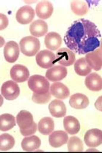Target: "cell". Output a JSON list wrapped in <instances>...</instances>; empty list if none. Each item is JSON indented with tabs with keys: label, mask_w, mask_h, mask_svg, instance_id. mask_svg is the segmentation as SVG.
<instances>
[{
	"label": "cell",
	"mask_w": 102,
	"mask_h": 153,
	"mask_svg": "<svg viewBox=\"0 0 102 153\" xmlns=\"http://www.w3.org/2000/svg\"><path fill=\"white\" fill-rule=\"evenodd\" d=\"M85 59L92 69L98 71L102 68V50L100 48L89 52L85 55Z\"/></svg>",
	"instance_id": "obj_9"
},
{
	"label": "cell",
	"mask_w": 102,
	"mask_h": 153,
	"mask_svg": "<svg viewBox=\"0 0 102 153\" xmlns=\"http://www.w3.org/2000/svg\"><path fill=\"white\" fill-rule=\"evenodd\" d=\"M16 123L20 130H26L30 128L34 124L33 116L30 112L22 110L16 117Z\"/></svg>",
	"instance_id": "obj_13"
},
{
	"label": "cell",
	"mask_w": 102,
	"mask_h": 153,
	"mask_svg": "<svg viewBox=\"0 0 102 153\" xmlns=\"http://www.w3.org/2000/svg\"><path fill=\"white\" fill-rule=\"evenodd\" d=\"M64 127L69 134H77L80 131V124L77 118L72 116H67L64 119Z\"/></svg>",
	"instance_id": "obj_22"
},
{
	"label": "cell",
	"mask_w": 102,
	"mask_h": 153,
	"mask_svg": "<svg viewBox=\"0 0 102 153\" xmlns=\"http://www.w3.org/2000/svg\"><path fill=\"white\" fill-rule=\"evenodd\" d=\"M19 45L22 53L28 56L37 55L40 48V41L37 37L32 36H27L22 38Z\"/></svg>",
	"instance_id": "obj_2"
},
{
	"label": "cell",
	"mask_w": 102,
	"mask_h": 153,
	"mask_svg": "<svg viewBox=\"0 0 102 153\" xmlns=\"http://www.w3.org/2000/svg\"><path fill=\"white\" fill-rule=\"evenodd\" d=\"M29 89L36 94H45L49 92L50 83L46 78L40 75H34L28 81Z\"/></svg>",
	"instance_id": "obj_3"
},
{
	"label": "cell",
	"mask_w": 102,
	"mask_h": 153,
	"mask_svg": "<svg viewBox=\"0 0 102 153\" xmlns=\"http://www.w3.org/2000/svg\"><path fill=\"white\" fill-rule=\"evenodd\" d=\"M69 141L67 133L63 131H56L53 132L49 136V143L54 148L61 147Z\"/></svg>",
	"instance_id": "obj_14"
},
{
	"label": "cell",
	"mask_w": 102,
	"mask_h": 153,
	"mask_svg": "<svg viewBox=\"0 0 102 153\" xmlns=\"http://www.w3.org/2000/svg\"><path fill=\"white\" fill-rule=\"evenodd\" d=\"M56 55L50 50H43L36 55V62L39 66L49 69L55 65Z\"/></svg>",
	"instance_id": "obj_5"
},
{
	"label": "cell",
	"mask_w": 102,
	"mask_h": 153,
	"mask_svg": "<svg viewBox=\"0 0 102 153\" xmlns=\"http://www.w3.org/2000/svg\"><path fill=\"white\" fill-rule=\"evenodd\" d=\"M62 43L61 37L57 32H49L45 38V46L51 51H56L61 47Z\"/></svg>",
	"instance_id": "obj_17"
},
{
	"label": "cell",
	"mask_w": 102,
	"mask_h": 153,
	"mask_svg": "<svg viewBox=\"0 0 102 153\" xmlns=\"http://www.w3.org/2000/svg\"><path fill=\"white\" fill-rule=\"evenodd\" d=\"M15 145V139L8 133H4L0 136V149L1 151H7L11 149Z\"/></svg>",
	"instance_id": "obj_28"
},
{
	"label": "cell",
	"mask_w": 102,
	"mask_h": 153,
	"mask_svg": "<svg viewBox=\"0 0 102 153\" xmlns=\"http://www.w3.org/2000/svg\"><path fill=\"white\" fill-rule=\"evenodd\" d=\"M71 9L77 16H85L88 12L89 7L86 1H73L71 2Z\"/></svg>",
	"instance_id": "obj_27"
},
{
	"label": "cell",
	"mask_w": 102,
	"mask_h": 153,
	"mask_svg": "<svg viewBox=\"0 0 102 153\" xmlns=\"http://www.w3.org/2000/svg\"><path fill=\"white\" fill-rule=\"evenodd\" d=\"M85 84L88 89L98 92L102 89V78L96 73H90L85 79Z\"/></svg>",
	"instance_id": "obj_18"
},
{
	"label": "cell",
	"mask_w": 102,
	"mask_h": 153,
	"mask_svg": "<svg viewBox=\"0 0 102 153\" xmlns=\"http://www.w3.org/2000/svg\"><path fill=\"white\" fill-rule=\"evenodd\" d=\"M68 150L69 152H82L83 142L80 138L72 136L68 141Z\"/></svg>",
	"instance_id": "obj_29"
},
{
	"label": "cell",
	"mask_w": 102,
	"mask_h": 153,
	"mask_svg": "<svg viewBox=\"0 0 102 153\" xmlns=\"http://www.w3.org/2000/svg\"><path fill=\"white\" fill-rule=\"evenodd\" d=\"M69 104L72 108L76 109H83L88 106L89 100L86 95L81 93H76L70 97Z\"/></svg>",
	"instance_id": "obj_20"
},
{
	"label": "cell",
	"mask_w": 102,
	"mask_h": 153,
	"mask_svg": "<svg viewBox=\"0 0 102 153\" xmlns=\"http://www.w3.org/2000/svg\"><path fill=\"white\" fill-rule=\"evenodd\" d=\"M1 95L8 100H13L20 95V88L14 81H7L2 84Z\"/></svg>",
	"instance_id": "obj_6"
},
{
	"label": "cell",
	"mask_w": 102,
	"mask_h": 153,
	"mask_svg": "<svg viewBox=\"0 0 102 153\" xmlns=\"http://www.w3.org/2000/svg\"><path fill=\"white\" fill-rule=\"evenodd\" d=\"M51 93L50 92L45 94L34 93L32 95V100L38 104H45L50 101L51 99Z\"/></svg>",
	"instance_id": "obj_30"
},
{
	"label": "cell",
	"mask_w": 102,
	"mask_h": 153,
	"mask_svg": "<svg viewBox=\"0 0 102 153\" xmlns=\"http://www.w3.org/2000/svg\"><path fill=\"white\" fill-rule=\"evenodd\" d=\"M35 16L34 9L30 6H23L16 13V20L19 24L26 25L32 22Z\"/></svg>",
	"instance_id": "obj_8"
},
{
	"label": "cell",
	"mask_w": 102,
	"mask_h": 153,
	"mask_svg": "<svg viewBox=\"0 0 102 153\" xmlns=\"http://www.w3.org/2000/svg\"><path fill=\"white\" fill-rule=\"evenodd\" d=\"M75 62V54L72 51L66 48H61L56 52L55 63L63 66H71Z\"/></svg>",
	"instance_id": "obj_4"
},
{
	"label": "cell",
	"mask_w": 102,
	"mask_h": 153,
	"mask_svg": "<svg viewBox=\"0 0 102 153\" xmlns=\"http://www.w3.org/2000/svg\"><path fill=\"white\" fill-rule=\"evenodd\" d=\"M85 144L89 147H96L102 144V131L91 129L86 132L84 136Z\"/></svg>",
	"instance_id": "obj_7"
},
{
	"label": "cell",
	"mask_w": 102,
	"mask_h": 153,
	"mask_svg": "<svg viewBox=\"0 0 102 153\" xmlns=\"http://www.w3.org/2000/svg\"><path fill=\"white\" fill-rule=\"evenodd\" d=\"M66 76H67V70L65 67L61 65L52 67L47 71L45 74L47 79L53 82H57L63 80Z\"/></svg>",
	"instance_id": "obj_12"
},
{
	"label": "cell",
	"mask_w": 102,
	"mask_h": 153,
	"mask_svg": "<svg viewBox=\"0 0 102 153\" xmlns=\"http://www.w3.org/2000/svg\"><path fill=\"white\" fill-rule=\"evenodd\" d=\"M54 122L51 117H45L40 120L38 123V131L42 134L48 136L53 133L54 130Z\"/></svg>",
	"instance_id": "obj_25"
},
{
	"label": "cell",
	"mask_w": 102,
	"mask_h": 153,
	"mask_svg": "<svg viewBox=\"0 0 102 153\" xmlns=\"http://www.w3.org/2000/svg\"><path fill=\"white\" fill-rule=\"evenodd\" d=\"M100 48H101V49L102 50V39H101V43H100Z\"/></svg>",
	"instance_id": "obj_34"
},
{
	"label": "cell",
	"mask_w": 102,
	"mask_h": 153,
	"mask_svg": "<svg viewBox=\"0 0 102 153\" xmlns=\"http://www.w3.org/2000/svg\"><path fill=\"white\" fill-rule=\"evenodd\" d=\"M0 18H1V27H0V29L1 30H3L7 27L8 25V19L7 16L4 14L1 13L0 14Z\"/></svg>",
	"instance_id": "obj_32"
},
{
	"label": "cell",
	"mask_w": 102,
	"mask_h": 153,
	"mask_svg": "<svg viewBox=\"0 0 102 153\" xmlns=\"http://www.w3.org/2000/svg\"><path fill=\"white\" fill-rule=\"evenodd\" d=\"M31 34L35 37H43L48 31V26L46 22L42 19L34 22L29 27Z\"/></svg>",
	"instance_id": "obj_19"
},
{
	"label": "cell",
	"mask_w": 102,
	"mask_h": 153,
	"mask_svg": "<svg viewBox=\"0 0 102 153\" xmlns=\"http://www.w3.org/2000/svg\"><path fill=\"white\" fill-rule=\"evenodd\" d=\"M15 117L10 114H4L0 116V130L1 131H7L15 126Z\"/></svg>",
	"instance_id": "obj_26"
},
{
	"label": "cell",
	"mask_w": 102,
	"mask_h": 153,
	"mask_svg": "<svg viewBox=\"0 0 102 153\" xmlns=\"http://www.w3.org/2000/svg\"><path fill=\"white\" fill-rule=\"evenodd\" d=\"M101 32L94 23L81 19L75 21L66 31L64 43L69 49L85 54L99 48Z\"/></svg>",
	"instance_id": "obj_1"
},
{
	"label": "cell",
	"mask_w": 102,
	"mask_h": 153,
	"mask_svg": "<svg viewBox=\"0 0 102 153\" xmlns=\"http://www.w3.org/2000/svg\"><path fill=\"white\" fill-rule=\"evenodd\" d=\"M95 108L98 111H102V96H100L95 102Z\"/></svg>",
	"instance_id": "obj_33"
},
{
	"label": "cell",
	"mask_w": 102,
	"mask_h": 153,
	"mask_svg": "<svg viewBox=\"0 0 102 153\" xmlns=\"http://www.w3.org/2000/svg\"><path fill=\"white\" fill-rule=\"evenodd\" d=\"M74 71L79 76H86L91 72L92 68L87 62L85 58L82 57L77 59L74 63Z\"/></svg>",
	"instance_id": "obj_24"
},
{
	"label": "cell",
	"mask_w": 102,
	"mask_h": 153,
	"mask_svg": "<svg viewBox=\"0 0 102 153\" xmlns=\"http://www.w3.org/2000/svg\"><path fill=\"white\" fill-rule=\"evenodd\" d=\"M37 130V123H34L33 125L30 128L26 130H20L21 133L24 136H31V135H33L34 133H36Z\"/></svg>",
	"instance_id": "obj_31"
},
{
	"label": "cell",
	"mask_w": 102,
	"mask_h": 153,
	"mask_svg": "<svg viewBox=\"0 0 102 153\" xmlns=\"http://www.w3.org/2000/svg\"><path fill=\"white\" fill-rule=\"evenodd\" d=\"M41 141L37 136H26L22 140L21 146L22 149L26 152H32L36 150L40 146Z\"/></svg>",
	"instance_id": "obj_23"
},
{
	"label": "cell",
	"mask_w": 102,
	"mask_h": 153,
	"mask_svg": "<svg viewBox=\"0 0 102 153\" xmlns=\"http://www.w3.org/2000/svg\"><path fill=\"white\" fill-rule=\"evenodd\" d=\"M53 12V6L48 1H42L36 6V13L40 19H48L52 16Z\"/></svg>",
	"instance_id": "obj_16"
},
{
	"label": "cell",
	"mask_w": 102,
	"mask_h": 153,
	"mask_svg": "<svg viewBox=\"0 0 102 153\" xmlns=\"http://www.w3.org/2000/svg\"><path fill=\"white\" fill-rule=\"evenodd\" d=\"M51 93L53 96L60 100H64L67 98L70 95L69 88L60 82H55L51 86L50 88Z\"/></svg>",
	"instance_id": "obj_15"
},
{
	"label": "cell",
	"mask_w": 102,
	"mask_h": 153,
	"mask_svg": "<svg viewBox=\"0 0 102 153\" xmlns=\"http://www.w3.org/2000/svg\"><path fill=\"white\" fill-rule=\"evenodd\" d=\"M20 53V48L17 43L10 41L6 43L4 48V56L5 60L10 63H13L18 59Z\"/></svg>",
	"instance_id": "obj_11"
},
{
	"label": "cell",
	"mask_w": 102,
	"mask_h": 153,
	"mask_svg": "<svg viewBox=\"0 0 102 153\" xmlns=\"http://www.w3.org/2000/svg\"><path fill=\"white\" fill-rule=\"evenodd\" d=\"M29 73L28 68L21 65H15L11 68L10 76L14 81L17 83H22L29 79Z\"/></svg>",
	"instance_id": "obj_10"
},
{
	"label": "cell",
	"mask_w": 102,
	"mask_h": 153,
	"mask_svg": "<svg viewBox=\"0 0 102 153\" xmlns=\"http://www.w3.org/2000/svg\"><path fill=\"white\" fill-rule=\"evenodd\" d=\"M48 108H49L52 116L56 117V118H61V117L65 116L66 114V105L62 100H53L50 103Z\"/></svg>",
	"instance_id": "obj_21"
}]
</instances>
